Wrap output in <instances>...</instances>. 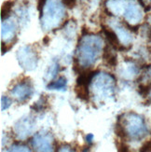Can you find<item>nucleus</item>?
Masks as SVG:
<instances>
[{"mask_svg":"<svg viewBox=\"0 0 151 152\" xmlns=\"http://www.w3.org/2000/svg\"><path fill=\"white\" fill-rule=\"evenodd\" d=\"M103 50V39L99 36H82L77 49V60L83 67H90L99 59Z\"/></svg>","mask_w":151,"mask_h":152,"instance_id":"1","label":"nucleus"},{"mask_svg":"<svg viewBox=\"0 0 151 152\" xmlns=\"http://www.w3.org/2000/svg\"><path fill=\"white\" fill-rule=\"evenodd\" d=\"M63 4L59 0H48L39 18L41 21V27L45 31H50L59 27L65 17Z\"/></svg>","mask_w":151,"mask_h":152,"instance_id":"2","label":"nucleus"},{"mask_svg":"<svg viewBox=\"0 0 151 152\" xmlns=\"http://www.w3.org/2000/svg\"><path fill=\"white\" fill-rule=\"evenodd\" d=\"M107 9L115 15L122 14L125 20L130 23L140 22L143 14L139 6L132 0H108Z\"/></svg>","mask_w":151,"mask_h":152,"instance_id":"3","label":"nucleus"},{"mask_svg":"<svg viewBox=\"0 0 151 152\" xmlns=\"http://www.w3.org/2000/svg\"><path fill=\"white\" fill-rule=\"evenodd\" d=\"M123 118H120V116L117 118V121L120 122L124 127L128 138L134 140H140L147 134V128L145 123L144 118L138 114L133 112L123 114Z\"/></svg>","mask_w":151,"mask_h":152,"instance_id":"4","label":"nucleus"},{"mask_svg":"<svg viewBox=\"0 0 151 152\" xmlns=\"http://www.w3.org/2000/svg\"><path fill=\"white\" fill-rule=\"evenodd\" d=\"M93 94L100 98L104 99L113 97L115 94L116 81L115 77L107 73L97 74L91 81Z\"/></svg>","mask_w":151,"mask_h":152,"instance_id":"5","label":"nucleus"},{"mask_svg":"<svg viewBox=\"0 0 151 152\" xmlns=\"http://www.w3.org/2000/svg\"><path fill=\"white\" fill-rule=\"evenodd\" d=\"M16 57L18 63L25 71H33L36 68L38 63L37 51L30 45H26L17 50Z\"/></svg>","mask_w":151,"mask_h":152,"instance_id":"6","label":"nucleus"},{"mask_svg":"<svg viewBox=\"0 0 151 152\" xmlns=\"http://www.w3.org/2000/svg\"><path fill=\"white\" fill-rule=\"evenodd\" d=\"M34 94V85L29 77H25L19 81L11 90V94L19 103L28 101Z\"/></svg>","mask_w":151,"mask_h":152,"instance_id":"7","label":"nucleus"},{"mask_svg":"<svg viewBox=\"0 0 151 152\" xmlns=\"http://www.w3.org/2000/svg\"><path fill=\"white\" fill-rule=\"evenodd\" d=\"M54 139L52 134L47 131H40L36 133L31 139L33 148L36 151H52Z\"/></svg>","mask_w":151,"mask_h":152,"instance_id":"8","label":"nucleus"},{"mask_svg":"<svg viewBox=\"0 0 151 152\" xmlns=\"http://www.w3.org/2000/svg\"><path fill=\"white\" fill-rule=\"evenodd\" d=\"M36 121L32 116L23 117L15 123L14 125V133L19 139L23 140L28 137L35 129Z\"/></svg>","mask_w":151,"mask_h":152,"instance_id":"9","label":"nucleus"},{"mask_svg":"<svg viewBox=\"0 0 151 152\" xmlns=\"http://www.w3.org/2000/svg\"><path fill=\"white\" fill-rule=\"evenodd\" d=\"M102 28H103V32L104 36H106L107 41L109 42L111 47H113L115 50H117L120 51H124V50H129L131 49L132 46H129V47H126L125 45L121 44L120 40L117 35L116 34V32L113 31L112 29H110L108 27L104 25H102Z\"/></svg>","mask_w":151,"mask_h":152,"instance_id":"10","label":"nucleus"},{"mask_svg":"<svg viewBox=\"0 0 151 152\" xmlns=\"http://www.w3.org/2000/svg\"><path fill=\"white\" fill-rule=\"evenodd\" d=\"M16 34V25L13 21L5 20L1 23V38L2 41H9L15 37Z\"/></svg>","mask_w":151,"mask_h":152,"instance_id":"11","label":"nucleus"},{"mask_svg":"<svg viewBox=\"0 0 151 152\" xmlns=\"http://www.w3.org/2000/svg\"><path fill=\"white\" fill-rule=\"evenodd\" d=\"M112 27L115 29L116 34L119 37L120 40L121 42V44L123 45H129L133 40V37L131 33L129 32V30L125 27L124 24H119V23H117L116 24L112 25Z\"/></svg>","mask_w":151,"mask_h":152,"instance_id":"12","label":"nucleus"},{"mask_svg":"<svg viewBox=\"0 0 151 152\" xmlns=\"http://www.w3.org/2000/svg\"><path fill=\"white\" fill-rule=\"evenodd\" d=\"M96 75L97 71L91 69H84L80 74H78V77L77 78V84L89 86Z\"/></svg>","mask_w":151,"mask_h":152,"instance_id":"13","label":"nucleus"},{"mask_svg":"<svg viewBox=\"0 0 151 152\" xmlns=\"http://www.w3.org/2000/svg\"><path fill=\"white\" fill-rule=\"evenodd\" d=\"M66 85H67V79L64 77L61 76L59 77L56 80L50 81L47 85L48 90H57V91H65L66 90Z\"/></svg>","mask_w":151,"mask_h":152,"instance_id":"14","label":"nucleus"},{"mask_svg":"<svg viewBox=\"0 0 151 152\" xmlns=\"http://www.w3.org/2000/svg\"><path fill=\"white\" fill-rule=\"evenodd\" d=\"M89 86H85V85H80V84H77L74 88V91L78 99H80L82 101L88 102L90 99V94H89Z\"/></svg>","mask_w":151,"mask_h":152,"instance_id":"15","label":"nucleus"},{"mask_svg":"<svg viewBox=\"0 0 151 152\" xmlns=\"http://www.w3.org/2000/svg\"><path fill=\"white\" fill-rule=\"evenodd\" d=\"M103 59L107 63L108 65H110V66H112V67L117 66V56L111 52L108 45L104 46V48L103 50Z\"/></svg>","mask_w":151,"mask_h":152,"instance_id":"16","label":"nucleus"},{"mask_svg":"<svg viewBox=\"0 0 151 152\" xmlns=\"http://www.w3.org/2000/svg\"><path fill=\"white\" fill-rule=\"evenodd\" d=\"M15 1L14 0H7L5 1L2 5L1 8V20L2 21H5V20H8L9 18L11 10L14 6Z\"/></svg>","mask_w":151,"mask_h":152,"instance_id":"17","label":"nucleus"},{"mask_svg":"<svg viewBox=\"0 0 151 152\" xmlns=\"http://www.w3.org/2000/svg\"><path fill=\"white\" fill-rule=\"evenodd\" d=\"M47 107H48V99L45 95H41L39 100L31 107V109L35 110L36 112H41L47 108Z\"/></svg>","mask_w":151,"mask_h":152,"instance_id":"18","label":"nucleus"},{"mask_svg":"<svg viewBox=\"0 0 151 152\" xmlns=\"http://www.w3.org/2000/svg\"><path fill=\"white\" fill-rule=\"evenodd\" d=\"M58 71H59V64L58 63H54L52 65H50L48 72L46 73V76H45V78L47 79V80H51L52 78H53L56 74L58 73Z\"/></svg>","mask_w":151,"mask_h":152,"instance_id":"19","label":"nucleus"},{"mask_svg":"<svg viewBox=\"0 0 151 152\" xmlns=\"http://www.w3.org/2000/svg\"><path fill=\"white\" fill-rule=\"evenodd\" d=\"M11 104H12V102L8 96H6V95L1 96V110L2 111L8 109L11 105Z\"/></svg>","mask_w":151,"mask_h":152,"instance_id":"20","label":"nucleus"},{"mask_svg":"<svg viewBox=\"0 0 151 152\" xmlns=\"http://www.w3.org/2000/svg\"><path fill=\"white\" fill-rule=\"evenodd\" d=\"M138 89H139V90H138L139 94H140L143 97H146V96L148 94V92L150 91V90H151V84H147V85L141 84V85H139Z\"/></svg>","mask_w":151,"mask_h":152,"instance_id":"21","label":"nucleus"},{"mask_svg":"<svg viewBox=\"0 0 151 152\" xmlns=\"http://www.w3.org/2000/svg\"><path fill=\"white\" fill-rule=\"evenodd\" d=\"M9 151H24V152H29L31 151L30 148L23 145H12Z\"/></svg>","mask_w":151,"mask_h":152,"instance_id":"22","label":"nucleus"},{"mask_svg":"<svg viewBox=\"0 0 151 152\" xmlns=\"http://www.w3.org/2000/svg\"><path fill=\"white\" fill-rule=\"evenodd\" d=\"M116 146L117 148V151H120V152H126L129 149V147L125 144V141H116Z\"/></svg>","mask_w":151,"mask_h":152,"instance_id":"23","label":"nucleus"},{"mask_svg":"<svg viewBox=\"0 0 151 152\" xmlns=\"http://www.w3.org/2000/svg\"><path fill=\"white\" fill-rule=\"evenodd\" d=\"M62 3L68 9H73L77 5V0H62Z\"/></svg>","mask_w":151,"mask_h":152,"instance_id":"24","label":"nucleus"},{"mask_svg":"<svg viewBox=\"0 0 151 152\" xmlns=\"http://www.w3.org/2000/svg\"><path fill=\"white\" fill-rule=\"evenodd\" d=\"M141 152H147V151H151V139L147 141L145 144L143 145L142 148H140Z\"/></svg>","mask_w":151,"mask_h":152,"instance_id":"25","label":"nucleus"},{"mask_svg":"<svg viewBox=\"0 0 151 152\" xmlns=\"http://www.w3.org/2000/svg\"><path fill=\"white\" fill-rule=\"evenodd\" d=\"M47 2H48V0H37V10L39 11L40 14L42 13L44 7Z\"/></svg>","mask_w":151,"mask_h":152,"instance_id":"26","label":"nucleus"},{"mask_svg":"<svg viewBox=\"0 0 151 152\" xmlns=\"http://www.w3.org/2000/svg\"><path fill=\"white\" fill-rule=\"evenodd\" d=\"M58 151H73V149H72L71 147L68 146V145H65V146H63V147L59 148Z\"/></svg>","mask_w":151,"mask_h":152,"instance_id":"27","label":"nucleus"},{"mask_svg":"<svg viewBox=\"0 0 151 152\" xmlns=\"http://www.w3.org/2000/svg\"><path fill=\"white\" fill-rule=\"evenodd\" d=\"M86 140L89 144H91L93 141V134H89L86 135Z\"/></svg>","mask_w":151,"mask_h":152,"instance_id":"28","label":"nucleus"},{"mask_svg":"<svg viewBox=\"0 0 151 152\" xmlns=\"http://www.w3.org/2000/svg\"><path fill=\"white\" fill-rule=\"evenodd\" d=\"M43 42H44L45 45H48L49 42H50V37H46L43 39Z\"/></svg>","mask_w":151,"mask_h":152,"instance_id":"29","label":"nucleus"},{"mask_svg":"<svg viewBox=\"0 0 151 152\" xmlns=\"http://www.w3.org/2000/svg\"><path fill=\"white\" fill-rule=\"evenodd\" d=\"M138 2H139V4L142 7H144V8H145V3H144V0H138Z\"/></svg>","mask_w":151,"mask_h":152,"instance_id":"30","label":"nucleus"},{"mask_svg":"<svg viewBox=\"0 0 151 152\" xmlns=\"http://www.w3.org/2000/svg\"><path fill=\"white\" fill-rule=\"evenodd\" d=\"M148 37H149V39L151 40V29H150V31H149V35H148Z\"/></svg>","mask_w":151,"mask_h":152,"instance_id":"31","label":"nucleus"},{"mask_svg":"<svg viewBox=\"0 0 151 152\" xmlns=\"http://www.w3.org/2000/svg\"><path fill=\"white\" fill-rule=\"evenodd\" d=\"M150 96H151V94H150Z\"/></svg>","mask_w":151,"mask_h":152,"instance_id":"32","label":"nucleus"}]
</instances>
